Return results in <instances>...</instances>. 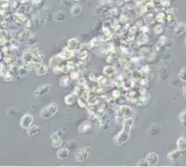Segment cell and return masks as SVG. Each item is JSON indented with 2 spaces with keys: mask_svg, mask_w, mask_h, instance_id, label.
Segmentation results:
<instances>
[{
  "mask_svg": "<svg viewBox=\"0 0 186 167\" xmlns=\"http://www.w3.org/2000/svg\"><path fill=\"white\" fill-rule=\"evenodd\" d=\"M149 41V37L147 36V34L145 33H142L141 36L138 37V39H137V44L138 45H144V44H147Z\"/></svg>",
  "mask_w": 186,
  "mask_h": 167,
  "instance_id": "25",
  "label": "cell"
},
{
  "mask_svg": "<svg viewBox=\"0 0 186 167\" xmlns=\"http://www.w3.org/2000/svg\"><path fill=\"white\" fill-rule=\"evenodd\" d=\"M70 1H80V0H70Z\"/></svg>",
  "mask_w": 186,
  "mask_h": 167,
  "instance_id": "47",
  "label": "cell"
},
{
  "mask_svg": "<svg viewBox=\"0 0 186 167\" xmlns=\"http://www.w3.org/2000/svg\"><path fill=\"white\" fill-rule=\"evenodd\" d=\"M26 132L28 135L33 137V136L38 135V134L41 132V128H40L38 125H37V124H32L30 126H28V127L27 128Z\"/></svg>",
  "mask_w": 186,
  "mask_h": 167,
  "instance_id": "9",
  "label": "cell"
},
{
  "mask_svg": "<svg viewBox=\"0 0 186 167\" xmlns=\"http://www.w3.org/2000/svg\"><path fill=\"white\" fill-rule=\"evenodd\" d=\"M132 113V109L128 107V106H121L118 109V110L116 111L117 116L121 117V118H127L129 117Z\"/></svg>",
  "mask_w": 186,
  "mask_h": 167,
  "instance_id": "7",
  "label": "cell"
},
{
  "mask_svg": "<svg viewBox=\"0 0 186 167\" xmlns=\"http://www.w3.org/2000/svg\"><path fill=\"white\" fill-rule=\"evenodd\" d=\"M81 11H82V7H81V5H80V4H74L71 6V8H70V13L74 17L79 16L80 14V13H81Z\"/></svg>",
  "mask_w": 186,
  "mask_h": 167,
  "instance_id": "19",
  "label": "cell"
},
{
  "mask_svg": "<svg viewBox=\"0 0 186 167\" xmlns=\"http://www.w3.org/2000/svg\"><path fill=\"white\" fill-rule=\"evenodd\" d=\"M120 95V93H119V91H114L113 93H112V97H113V99H118V97Z\"/></svg>",
  "mask_w": 186,
  "mask_h": 167,
  "instance_id": "42",
  "label": "cell"
},
{
  "mask_svg": "<svg viewBox=\"0 0 186 167\" xmlns=\"http://www.w3.org/2000/svg\"><path fill=\"white\" fill-rule=\"evenodd\" d=\"M183 94L186 98V84L185 85H184V87H183Z\"/></svg>",
  "mask_w": 186,
  "mask_h": 167,
  "instance_id": "44",
  "label": "cell"
},
{
  "mask_svg": "<svg viewBox=\"0 0 186 167\" xmlns=\"http://www.w3.org/2000/svg\"><path fill=\"white\" fill-rule=\"evenodd\" d=\"M51 141H52V146L53 148H60L62 145V141L61 139V136L57 133H51Z\"/></svg>",
  "mask_w": 186,
  "mask_h": 167,
  "instance_id": "10",
  "label": "cell"
},
{
  "mask_svg": "<svg viewBox=\"0 0 186 167\" xmlns=\"http://www.w3.org/2000/svg\"><path fill=\"white\" fill-rule=\"evenodd\" d=\"M56 155H57L58 158H60V159H62V160H64V159H66V158L69 157L70 151H69V149L66 148H61L58 149Z\"/></svg>",
  "mask_w": 186,
  "mask_h": 167,
  "instance_id": "16",
  "label": "cell"
},
{
  "mask_svg": "<svg viewBox=\"0 0 186 167\" xmlns=\"http://www.w3.org/2000/svg\"><path fill=\"white\" fill-rule=\"evenodd\" d=\"M82 99L84 100H90V97H91V94H90V92H88V91H84V93L82 94Z\"/></svg>",
  "mask_w": 186,
  "mask_h": 167,
  "instance_id": "37",
  "label": "cell"
},
{
  "mask_svg": "<svg viewBox=\"0 0 186 167\" xmlns=\"http://www.w3.org/2000/svg\"><path fill=\"white\" fill-rule=\"evenodd\" d=\"M166 21L170 25H173L176 22V17L174 13V10L173 9H168L166 11Z\"/></svg>",
  "mask_w": 186,
  "mask_h": 167,
  "instance_id": "17",
  "label": "cell"
},
{
  "mask_svg": "<svg viewBox=\"0 0 186 167\" xmlns=\"http://www.w3.org/2000/svg\"><path fill=\"white\" fill-rule=\"evenodd\" d=\"M15 57L14 56H13V55H5V57L4 58V62L5 63H7V64H9V65H12V64H14V61H15Z\"/></svg>",
  "mask_w": 186,
  "mask_h": 167,
  "instance_id": "33",
  "label": "cell"
},
{
  "mask_svg": "<svg viewBox=\"0 0 186 167\" xmlns=\"http://www.w3.org/2000/svg\"><path fill=\"white\" fill-rule=\"evenodd\" d=\"M97 82H98V84L100 85V86L104 85L105 83H106V78H105L104 76H100V77L97 79Z\"/></svg>",
  "mask_w": 186,
  "mask_h": 167,
  "instance_id": "41",
  "label": "cell"
},
{
  "mask_svg": "<svg viewBox=\"0 0 186 167\" xmlns=\"http://www.w3.org/2000/svg\"><path fill=\"white\" fill-rule=\"evenodd\" d=\"M88 57V52L87 51H83L79 54V59L80 60H86Z\"/></svg>",
  "mask_w": 186,
  "mask_h": 167,
  "instance_id": "38",
  "label": "cell"
},
{
  "mask_svg": "<svg viewBox=\"0 0 186 167\" xmlns=\"http://www.w3.org/2000/svg\"><path fill=\"white\" fill-rule=\"evenodd\" d=\"M163 27L160 25V24H158V25H156L155 27H154V28H153V31H154V33L156 34V35H160L161 34L162 32H163Z\"/></svg>",
  "mask_w": 186,
  "mask_h": 167,
  "instance_id": "34",
  "label": "cell"
},
{
  "mask_svg": "<svg viewBox=\"0 0 186 167\" xmlns=\"http://www.w3.org/2000/svg\"><path fill=\"white\" fill-rule=\"evenodd\" d=\"M136 165H137L138 166H149V164L147 163L146 159H140V160L137 162Z\"/></svg>",
  "mask_w": 186,
  "mask_h": 167,
  "instance_id": "40",
  "label": "cell"
},
{
  "mask_svg": "<svg viewBox=\"0 0 186 167\" xmlns=\"http://www.w3.org/2000/svg\"><path fill=\"white\" fill-rule=\"evenodd\" d=\"M186 31V25L184 22H179L176 24V26L174 28V35L175 36H181Z\"/></svg>",
  "mask_w": 186,
  "mask_h": 167,
  "instance_id": "13",
  "label": "cell"
},
{
  "mask_svg": "<svg viewBox=\"0 0 186 167\" xmlns=\"http://www.w3.org/2000/svg\"><path fill=\"white\" fill-rule=\"evenodd\" d=\"M166 15L162 12H160L156 15V21L159 23H164L166 22Z\"/></svg>",
  "mask_w": 186,
  "mask_h": 167,
  "instance_id": "30",
  "label": "cell"
},
{
  "mask_svg": "<svg viewBox=\"0 0 186 167\" xmlns=\"http://www.w3.org/2000/svg\"><path fill=\"white\" fill-rule=\"evenodd\" d=\"M67 64V61H65V59L62 58L60 55L57 56H53V58L50 60V67L52 69L54 68H62L64 65Z\"/></svg>",
  "mask_w": 186,
  "mask_h": 167,
  "instance_id": "5",
  "label": "cell"
},
{
  "mask_svg": "<svg viewBox=\"0 0 186 167\" xmlns=\"http://www.w3.org/2000/svg\"><path fill=\"white\" fill-rule=\"evenodd\" d=\"M83 100H81V99H80V100H78V102H79V105H80V108H82V109H84V108H86V104L83 102Z\"/></svg>",
  "mask_w": 186,
  "mask_h": 167,
  "instance_id": "43",
  "label": "cell"
},
{
  "mask_svg": "<svg viewBox=\"0 0 186 167\" xmlns=\"http://www.w3.org/2000/svg\"><path fill=\"white\" fill-rule=\"evenodd\" d=\"M36 73L38 76H44L48 73V68L44 64H39L38 67L36 69Z\"/></svg>",
  "mask_w": 186,
  "mask_h": 167,
  "instance_id": "21",
  "label": "cell"
},
{
  "mask_svg": "<svg viewBox=\"0 0 186 167\" xmlns=\"http://www.w3.org/2000/svg\"><path fill=\"white\" fill-rule=\"evenodd\" d=\"M177 149L181 150V151H186V139L184 137H180L177 140Z\"/></svg>",
  "mask_w": 186,
  "mask_h": 167,
  "instance_id": "20",
  "label": "cell"
},
{
  "mask_svg": "<svg viewBox=\"0 0 186 167\" xmlns=\"http://www.w3.org/2000/svg\"><path fill=\"white\" fill-rule=\"evenodd\" d=\"M100 1H104V0H100Z\"/></svg>",
  "mask_w": 186,
  "mask_h": 167,
  "instance_id": "48",
  "label": "cell"
},
{
  "mask_svg": "<svg viewBox=\"0 0 186 167\" xmlns=\"http://www.w3.org/2000/svg\"><path fill=\"white\" fill-rule=\"evenodd\" d=\"M67 47L74 52V51L80 50V48H81V45H80V43L79 42L78 39H76V38H70V39L68 41V46H67Z\"/></svg>",
  "mask_w": 186,
  "mask_h": 167,
  "instance_id": "12",
  "label": "cell"
},
{
  "mask_svg": "<svg viewBox=\"0 0 186 167\" xmlns=\"http://www.w3.org/2000/svg\"><path fill=\"white\" fill-rule=\"evenodd\" d=\"M33 57H34V54H32L28 50H27L22 55V60L25 63H29V62H32Z\"/></svg>",
  "mask_w": 186,
  "mask_h": 167,
  "instance_id": "22",
  "label": "cell"
},
{
  "mask_svg": "<svg viewBox=\"0 0 186 167\" xmlns=\"http://www.w3.org/2000/svg\"><path fill=\"white\" fill-rule=\"evenodd\" d=\"M145 159H146V161L149 165H151V166L156 165L159 162V156L154 152H151V153L147 154Z\"/></svg>",
  "mask_w": 186,
  "mask_h": 167,
  "instance_id": "11",
  "label": "cell"
},
{
  "mask_svg": "<svg viewBox=\"0 0 186 167\" xmlns=\"http://www.w3.org/2000/svg\"><path fill=\"white\" fill-rule=\"evenodd\" d=\"M1 58H2V54H1V52H0V60H1Z\"/></svg>",
  "mask_w": 186,
  "mask_h": 167,
  "instance_id": "45",
  "label": "cell"
},
{
  "mask_svg": "<svg viewBox=\"0 0 186 167\" xmlns=\"http://www.w3.org/2000/svg\"><path fill=\"white\" fill-rule=\"evenodd\" d=\"M92 130V124L89 121H85L79 127V132L81 133H86Z\"/></svg>",
  "mask_w": 186,
  "mask_h": 167,
  "instance_id": "14",
  "label": "cell"
},
{
  "mask_svg": "<svg viewBox=\"0 0 186 167\" xmlns=\"http://www.w3.org/2000/svg\"><path fill=\"white\" fill-rule=\"evenodd\" d=\"M57 112H58L57 103L52 102L43 107V109L40 110V117L44 119H48L53 118Z\"/></svg>",
  "mask_w": 186,
  "mask_h": 167,
  "instance_id": "1",
  "label": "cell"
},
{
  "mask_svg": "<svg viewBox=\"0 0 186 167\" xmlns=\"http://www.w3.org/2000/svg\"><path fill=\"white\" fill-rule=\"evenodd\" d=\"M104 75H106L107 76H112L116 73V69L112 66L108 65L104 68Z\"/></svg>",
  "mask_w": 186,
  "mask_h": 167,
  "instance_id": "23",
  "label": "cell"
},
{
  "mask_svg": "<svg viewBox=\"0 0 186 167\" xmlns=\"http://www.w3.org/2000/svg\"><path fill=\"white\" fill-rule=\"evenodd\" d=\"M51 89V85L50 84H44V85H39L34 91V95L37 97H42V96L48 94Z\"/></svg>",
  "mask_w": 186,
  "mask_h": 167,
  "instance_id": "4",
  "label": "cell"
},
{
  "mask_svg": "<svg viewBox=\"0 0 186 167\" xmlns=\"http://www.w3.org/2000/svg\"><path fill=\"white\" fill-rule=\"evenodd\" d=\"M90 148L89 147H84V148H79L76 152H75V159L80 162H85L86 160H87L88 158V156H89V153H90Z\"/></svg>",
  "mask_w": 186,
  "mask_h": 167,
  "instance_id": "2",
  "label": "cell"
},
{
  "mask_svg": "<svg viewBox=\"0 0 186 167\" xmlns=\"http://www.w3.org/2000/svg\"><path fill=\"white\" fill-rule=\"evenodd\" d=\"M43 59H44V55H43V53H41V52H38L37 54H35V55H34L33 60H32V62L40 64V63H41V61H43Z\"/></svg>",
  "mask_w": 186,
  "mask_h": 167,
  "instance_id": "28",
  "label": "cell"
},
{
  "mask_svg": "<svg viewBox=\"0 0 186 167\" xmlns=\"http://www.w3.org/2000/svg\"><path fill=\"white\" fill-rule=\"evenodd\" d=\"M70 78L72 80H79L80 79V73L78 71H72L70 74Z\"/></svg>",
  "mask_w": 186,
  "mask_h": 167,
  "instance_id": "39",
  "label": "cell"
},
{
  "mask_svg": "<svg viewBox=\"0 0 186 167\" xmlns=\"http://www.w3.org/2000/svg\"><path fill=\"white\" fill-rule=\"evenodd\" d=\"M182 156V151L179 149H176L175 151H172L167 154V158L171 163H176L179 160V158Z\"/></svg>",
  "mask_w": 186,
  "mask_h": 167,
  "instance_id": "8",
  "label": "cell"
},
{
  "mask_svg": "<svg viewBox=\"0 0 186 167\" xmlns=\"http://www.w3.org/2000/svg\"><path fill=\"white\" fill-rule=\"evenodd\" d=\"M28 73H29V70L27 69L25 66H24V67L18 68V70H17V74H18V76H19L20 77H23V76H27Z\"/></svg>",
  "mask_w": 186,
  "mask_h": 167,
  "instance_id": "29",
  "label": "cell"
},
{
  "mask_svg": "<svg viewBox=\"0 0 186 167\" xmlns=\"http://www.w3.org/2000/svg\"><path fill=\"white\" fill-rule=\"evenodd\" d=\"M167 41H168V39H167L165 36H161L160 37V39H159V41H158V45H160V46H166Z\"/></svg>",
  "mask_w": 186,
  "mask_h": 167,
  "instance_id": "35",
  "label": "cell"
},
{
  "mask_svg": "<svg viewBox=\"0 0 186 167\" xmlns=\"http://www.w3.org/2000/svg\"><path fill=\"white\" fill-rule=\"evenodd\" d=\"M33 121H34V118L28 114L26 113L25 115L22 116V118H21V122H20V125L22 129H27L28 126H30L32 124H33Z\"/></svg>",
  "mask_w": 186,
  "mask_h": 167,
  "instance_id": "6",
  "label": "cell"
},
{
  "mask_svg": "<svg viewBox=\"0 0 186 167\" xmlns=\"http://www.w3.org/2000/svg\"><path fill=\"white\" fill-rule=\"evenodd\" d=\"M184 44H185V45H186V37H185V38H184Z\"/></svg>",
  "mask_w": 186,
  "mask_h": 167,
  "instance_id": "46",
  "label": "cell"
},
{
  "mask_svg": "<svg viewBox=\"0 0 186 167\" xmlns=\"http://www.w3.org/2000/svg\"><path fill=\"white\" fill-rule=\"evenodd\" d=\"M178 77H179V79H180L182 82L186 83V68H182V69L179 70Z\"/></svg>",
  "mask_w": 186,
  "mask_h": 167,
  "instance_id": "31",
  "label": "cell"
},
{
  "mask_svg": "<svg viewBox=\"0 0 186 167\" xmlns=\"http://www.w3.org/2000/svg\"><path fill=\"white\" fill-rule=\"evenodd\" d=\"M99 44H100L99 39H98V38H94V39H93V40L90 42V44H89V47L90 48L95 47V46H97Z\"/></svg>",
  "mask_w": 186,
  "mask_h": 167,
  "instance_id": "36",
  "label": "cell"
},
{
  "mask_svg": "<svg viewBox=\"0 0 186 167\" xmlns=\"http://www.w3.org/2000/svg\"><path fill=\"white\" fill-rule=\"evenodd\" d=\"M65 18H66V16H65V13L63 11H58L54 14V20L58 22H62L63 20H65Z\"/></svg>",
  "mask_w": 186,
  "mask_h": 167,
  "instance_id": "26",
  "label": "cell"
},
{
  "mask_svg": "<svg viewBox=\"0 0 186 167\" xmlns=\"http://www.w3.org/2000/svg\"><path fill=\"white\" fill-rule=\"evenodd\" d=\"M122 124H123V130L130 133V131H131V129H132L134 125V118L128 117V118L123 120Z\"/></svg>",
  "mask_w": 186,
  "mask_h": 167,
  "instance_id": "15",
  "label": "cell"
},
{
  "mask_svg": "<svg viewBox=\"0 0 186 167\" xmlns=\"http://www.w3.org/2000/svg\"><path fill=\"white\" fill-rule=\"evenodd\" d=\"M76 101V99H75V94H69L64 98V102L66 105L68 106H71L74 104V102Z\"/></svg>",
  "mask_w": 186,
  "mask_h": 167,
  "instance_id": "24",
  "label": "cell"
},
{
  "mask_svg": "<svg viewBox=\"0 0 186 167\" xmlns=\"http://www.w3.org/2000/svg\"><path fill=\"white\" fill-rule=\"evenodd\" d=\"M129 133H130L129 132H127L122 129V131L119 132L118 134H116V136L113 138V142L118 146H121L125 144L129 139Z\"/></svg>",
  "mask_w": 186,
  "mask_h": 167,
  "instance_id": "3",
  "label": "cell"
},
{
  "mask_svg": "<svg viewBox=\"0 0 186 167\" xmlns=\"http://www.w3.org/2000/svg\"><path fill=\"white\" fill-rule=\"evenodd\" d=\"M179 121L180 124L183 127L186 128V109L183 110L180 114H179Z\"/></svg>",
  "mask_w": 186,
  "mask_h": 167,
  "instance_id": "27",
  "label": "cell"
},
{
  "mask_svg": "<svg viewBox=\"0 0 186 167\" xmlns=\"http://www.w3.org/2000/svg\"><path fill=\"white\" fill-rule=\"evenodd\" d=\"M59 55H60L62 58L67 60V59H70L71 57H73V55H74V52L71 51L70 49H69L68 47H65L63 50H62V52Z\"/></svg>",
  "mask_w": 186,
  "mask_h": 167,
  "instance_id": "18",
  "label": "cell"
},
{
  "mask_svg": "<svg viewBox=\"0 0 186 167\" xmlns=\"http://www.w3.org/2000/svg\"><path fill=\"white\" fill-rule=\"evenodd\" d=\"M70 78H69L68 76H62V77L60 79V85H61L62 86H63V87L69 86V85H70Z\"/></svg>",
  "mask_w": 186,
  "mask_h": 167,
  "instance_id": "32",
  "label": "cell"
}]
</instances>
